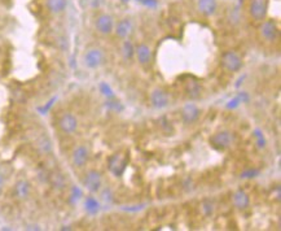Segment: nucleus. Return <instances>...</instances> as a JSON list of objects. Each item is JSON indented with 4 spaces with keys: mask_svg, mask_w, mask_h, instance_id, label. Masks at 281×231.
I'll return each mask as SVG.
<instances>
[{
    "mask_svg": "<svg viewBox=\"0 0 281 231\" xmlns=\"http://www.w3.org/2000/svg\"><path fill=\"white\" fill-rule=\"evenodd\" d=\"M233 142H235V135H233V133L228 131V130L218 131V133H215L210 138V144L218 151L228 150L233 144Z\"/></svg>",
    "mask_w": 281,
    "mask_h": 231,
    "instance_id": "1",
    "label": "nucleus"
},
{
    "mask_svg": "<svg viewBox=\"0 0 281 231\" xmlns=\"http://www.w3.org/2000/svg\"><path fill=\"white\" fill-rule=\"evenodd\" d=\"M57 125H59V129L61 133H64L65 135H73V134L76 133L79 122H78V118L73 113L65 112L64 115L60 116Z\"/></svg>",
    "mask_w": 281,
    "mask_h": 231,
    "instance_id": "2",
    "label": "nucleus"
},
{
    "mask_svg": "<svg viewBox=\"0 0 281 231\" xmlns=\"http://www.w3.org/2000/svg\"><path fill=\"white\" fill-rule=\"evenodd\" d=\"M83 186L84 189L91 193H96L101 190V186H103V177H101V173L95 170V169H91L88 172L84 174L83 177Z\"/></svg>",
    "mask_w": 281,
    "mask_h": 231,
    "instance_id": "3",
    "label": "nucleus"
},
{
    "mask_svg": "<svg viewBox=\"0 0 281 231\" xmlns=\"http://www.w3.org/2000/svg\"><path fill=\"white\" fill-rule=\"evenodd\" d=\"M70 160H71V165L75 169H83L87 165L88 160H90V150L84 146V144H79L74 147L70 154Z\"/></svg>",
    "mask_w": 281,
    "mask_h": 231,
    "instance_id": "4",
    "label": "nucleus"
},
{
    "mask_svg": "<svg viewBox=\"0 0 281 231\" xmlns=\"http://www.w3.org/2000/svg\"><path fill=\"white\" fill-rule=\"evenodd\" d=\"M83 63L88 69H98L104 63V52L98 47L88 48L84 53Z\"/></svg>",
    "mask_w": 281,
    "mask_h": 231,
    "instance_id": "5",
    "label": "nucleus"
},
{
    "mask_svg": "<svg viewBox=\"0 0 281 231\" xmlns=\"http://www.w3.org/2000/svg\"><path fill=\"white\" fill-rule=\"evenodd\" d=\"M222 65L227 72H240L243 68V59L235 51H226L222 55Z\"/></svg>",
    "mask_w": 281,
    "mask_h": 231,
    "instance_id": "6",
    "label": "nucleus"
},
{
    "mask_svg": "<svg viewBox=\"0 0 281 231\" xmlns=\"http://www.w3.org/2000/svg\"><path fill=\"white\" fill-rule=\"evenodd\" d=\"M267 0H251L249 5L250 16L254 21L262 22L267 17Z\"/></svg>",
    "mask_w": 281,
    "mask_h": 231,
    "instance_id": "7",
    "label": "nucleus"
},
{
    "mask_svg": "<svg viewBox=\"0 0 281 231\" xmlns=\"http://www.w3.org/2000/svg\"><path fill=\"white\" fill-rule=\"evenodd\" d=\"M95 29L103 35H109L114 30V20L110 14L100 13L95 18Z\"/></svg>",
    "mask_w": 281,
    "mask_h": 231,
    "instance_id": "8",
    "label": "nucleus"
},
{
    "mask_svg": "<svg viewBox=\"0 0 281 231\" xmlns=\"http://www.w3.org/2000/svg\"><path fill=\"white\" fill-rule=\"evenodd\" d=\"M129 164V157L126 156H121V154H111L110 157L108 158V168L110 170V173L115 175V177H119V175L123 174V172L126 170V166Z\"/></svg>",
    "mask_w": 281,
    "mask_h": 231,
    "instance_id": "9",
    "label": "nucleus"
},
{
    "mask_svg": "<svg viewBox=\"0 0 281 231\" xmlns=\"http://www.w3.org/2000/svg\"><path fill=\"white\" fill-rule=\"evenodd\" d=\"M260 35L267 42H275L279 38V26L275 20H263L260 25Z\"/></svg>",
    "mask_w": 281,
    "mask_h": 231,
    "instance_id": "10",
    "label": "nucleus"
},
{
    "mask_svg": "<svg viewBox=\"0 0 281 231\" xmlns=\"http://www.w3.org/2000/svg\"><path fill=\"white\" fill-rule=\"evenodd\" d=\"M32 183L25 178L18 179L13 186V196L17 200H20V201L28 200L29 197L32 196Z\"/></svg>",
    "mask_w": 281,
    "mask_h": 231,
    "instance_id": "11",
    "label": "nucleus"
},
{
    "mask_svg": "<svg viewBox=\"0 0 281 231\" xmlns=\"http://www.w3.org/2000/svg\"><path fill=\"white\" fill-rule=\"evenodd\" d=\"M150 104L156 109H163L170 104V98L166 91H163L161 88H156L150 92Z\"/></svg>",
    "mask_w": 281,
    "mask_h": 231,
    "instance_id": "12",
    "label": "nucleus"
},
{
    "mask_svg": "<svg viewBox=\"0 0 281 231\" xmlns=\"http://www.w3.org/2000/svg\"><path fill=\"white\" fill-rule=\"evenodd\" d=\"M201 115V111L196 104H189L184 105V108L181 109V119L185 125H191V123L196 122Z\"/></svg>",
    "mask_w": 281,
    "mask_h": 231,
    "instance_id": "13",
    "label": "nucleus"
},
{
    "mask_svg": "<svg viewBox=\"0 0 281 231\" xmlns=\"http://www.w3.org/2000/svg\"><path fill=\"white\" fill-rule=\"evenodd\" d=\"M134 32V24L130 18H122L118 24L115 25V34L122 39L129 38Z\"/></svg>",
    "mask_w": 281,
    "mask_h": 231,
    "instance_id": "14",
    "label": "nucleus"
},
{
    "mask_svg": "<svg viewBox=\"0 0 281 231\" xmlns=\"http://www.w3.org/2000/svg\"><path fill=\"white\" fill-rule=\"evenodd\" d=\"M197 9L198 12L206 17L214 16L218 9V3L216 0H198L197 1Z\"/></svg>",
    "mask_w": 281,
    "mask_h": 231,
    "instance_id": "15",
    "label": "nucleus"
},
{
    "mask_svg": "<svg viewBox=\"0 0 281 231\" xmlns=\"http://www.w3.org/2000/svg\"><path fill=\"white\" fill-rule=\"evenodd\" d=\"M68 8V0H45V9L53 16L64 13Z\"/></svg>",
    "mask_w": 281,
    "mask_h": 231,
    "instance_id": "16",
    "label": "nucleus"
},
{
    "mask_svg": "<svg viewBox=\"0 0 281 231\" xmlns=\"http://www.w3.org/2000/svg\"><path fill=\"white\" fill-rule=\"evenodd\" d=\"M232 203H233V205L237 208V209L244 210V209H246V208L250 205V197L246 193V191H244V190L240 189L233 192Z\"/></svg>",
    "mask_w": 281,
    "mask_h": 231,
    "instance_id": "17",
    "label": "nucleus"
},
{
    "mask_svg": "<svg viewBox=\"0 0 281 231\" xmlns=\"http://www.w3.org/2000/svg\"><path fill=\"white\" fill-rule=\"evenodd\" d=\"M135 55L141 65H148L152 61V49L148 44L141 43L135 48Z\"/></svg>",
    "mask_w": 281,
    "mask_h": 231,
    "instance_id": "18",
    "label": "nucleus"
},
{
    "mask_svg": "<svg viewBox=\"0 0 281 231\" xmlns=\"http://www.w3.org/2000/svg\"><path fill=\"white\" fill-rule=\"evenodd\" d=\"M202 88L200 83L196 81H189L185 84V92L191 99H198L201 96Z\"/></svg>",
    "mask_w": 281,
    "mask_h": 231,
    "instance_id": "19",
    "label": "nucleus"
},
{
    "mask_svg": "<svg viewBox=\"0 0 281 231\" xmlns=\"http://www.w3.org/2000/svg\"><path fill=\"white\" fill-rule=\"evenodd\" d=\"M36 147L42 154H47L52 151V143H51V140L47 135H43V137H40L36 140Z\"/></svg>",
    "mask_w": 281,
    "mask_h": 231,
    "instance_id": "20",
    "label": "nucleus"
},
{
    "mask_svg": "<svg viewBox=\"0 0 281 231\" xmlns=\"http://www.w3.org/2000/svg\"><path fill=\"white\" fill-rule=\"evenodd\" d=\"M84 207H86L87 213L90 214H96L100 210V204H99L98 200L92 196L87 197L86 201H84Z\"/></svg>",
    "mask_w": 281,
    "mask_h": 231,
    "instance_id": "21",
    "label": "nucleus"
},
{
    "mask_svg": "<svg viewBox=\"0 0 281 231\" xmlns=\"http://www.w3.org/2000/svg\"><path fill=\"white\" fill-rule=\"evenodd\" d=\"M122 55L126 60H131L135 55V47L130 40H125L122 44Z\"/></svg>",
    "mask_w": 281,
    "mask_h": 231,
    "instance_id": "22",
    "label": "nucleus"
},
{
    "mask_svg": "<svg viewBox=\"0 0 281 231\" xmlns=\"http://www.w3.org/2000/svg\"><path fill=\"white\" fill-rule=\"evenodd\" d=\"M201 209H202V213L205 214L206 217H210L212 213H214V203H212L211 200H204L201 203Z\"/></svg>",
    "mask_w": 281,
    "mask_h": 231,
    "instance_id": "23",
    "label": "nucleus"
},
{
    "mask_svg": "<svg viewBox=\"0 0 281 231\" xmlns=\"http://www.w3.org/2000/svg\"><path fill=\"white\" fill-rule=\"evenodd\" d=\"M51 182H52L53 187H57V189H64V186L66 185L64 174H53L51 177Z\"/></svg>",
    "mask_w": 281,
    "mask_h": 231,
    "instance_id": "24",
    "label": "nucleus"
},
{
    "mask_svg": "<svg viewBox=\"0 0 281 231\" xmlns=\"http://www.w3.org/2000/svg\"><path fill=\"white\" fill-rule=\"evenodd\" d=\"M259 170L258 169H246V170H244L243 173H241V178L244 179H250V178H255V177H258L259 175Z\"/></svg>",
    "mask_w": 281,
    "mask_h": 231,
    "instance_id": "25",
    "label": "nucleus"
},
{
    "mask_svg": "<svg viewBox=\"0 0 281 231\" xmlns=\"http://www.w3.org/2000/svg\"><path fill=\"white\" fill-rule=\"evenodd\" d=\"M254 137L257 138V146L258 148H264L266 147V139H264L263 134L259 129L254 130Z\"/></svg>",
    "mask_w": 281,
    "mask_h": 231,
    "instance_id": "26",
    "label": "nucleus"
},
{
    "mask_svg": "<svg viewBox=\"0 0 281 231\" xmlns=\"http://www.w3.org/2000/svg\"><path fill=\"white\" fill-rule=\"evenodd\" d=\"M160 123H161V127H162L165 133L171 134L174 131L173 127H171V122L170 121H167L166 117H162V118L160 119Z\"/></svg>",
    "mask_w": 281,
    "mask_h": 231,
    "instance_id": "27",
    "label": "nucleus"
},
{
    "mask_svg": "<svg viewBox=\"0 0 281 231\" xmlns=\"http://www.w3.org/2000/svg\"><path fill=\"white\" fill-rule=\"evenodd\" d=\"M243 103V99H241V96H240V94L237 95L236 98H233L232 100H229V103L227 104V108L228 109H235V108H237L240 104Z\"/></svg>",
    "mask_w": 281,
    "mask_h": 231,
    "instance_id": "28",
    "label": "nucleus"
},
{
    "mask_svg": "<svg viewBox=\"0 0 281 231\" xmlns=\"http://www.w3.org/2000/svg\"><path fill=\"white\" fill-rule=\"evenodd\" d=\"M101 90H103V94H104L105 96H108V98H113V96H114V94H113V91H111L108 84H101Z\"/></svg>",
    "mask_w": 281,
    "mask_h": 231,
    "instance_id": "29",
    "label": "nucleus"
},
{
    "mask_svg": "<svg viewBox=\"0 0 281 231\" xmlns=\"http://www.w3.org/2000/svg\"><path fill=\"white\" fill-rule=\"evenodd\" d=\"M4 186H5V175H4V173L0 170V195L3 192Z\"/></svg>",
    "mask_w": 281,
    "mask_h": 231,
    "instance_id": "30",
    "label": "nucleus"
},
{
    "mask_svg": "<svg viewBox=\"0 0 281 231\" xmlns=\"http://www.w3.org/2000/svg\"><path fill=\"white\" fill-rule=\"evenodd\" d=\"M108 105L110 108H114V111H122L123 109V107H122L119 102H109Z\"/></svg>",
    "mask_w": 281,
    "mask_h": 231,
    "instance_id": "31",
    "label": "nucleus"
},
{
    "mask_svg": "<svg viewBox=\"0 0 281 231\" xmlns=\"http://www.w3.org/2000/svg\"><path fill=\"white\" fill-rule=\"evenodd\" d=\"M140 1L145 4V5H148V7H156L157 5L156 0H140Z\"/></svg>",
    "mask_w": 281,
    "mask_h": 231,
    "instance_id": "32",
    "label": "nucleus"
},
{
    "mask_svg": "<svg viewBox=\"0 0 281 231\" xmlns=\"http://www.w3.org/2000/svg\"><path fill=\"white\" fill-rule=\"evenodd\" d=\"M123 1H129V0H123Z\"/></svg>",
    "mask_w": 281,
    "mask_h": 231,
    "instance_id": "33",
    "label": "nucleus"
}]
</instances>
